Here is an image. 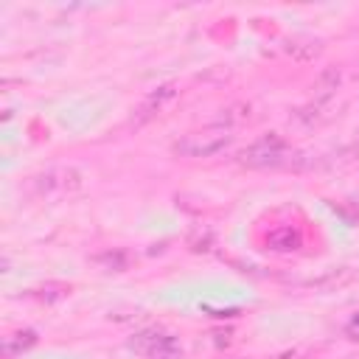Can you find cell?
Returning <instances> with one entry per match:
<instances>
[{
    "label": "cell",
    "instance_id": "1",
    "mask_svg": "<svg viewBox=\"0 0 359 359\" xmlns=\"http://www.w3.org/2000/svg\"><path fill=\"white\" fill-rule=\"evenodd\" d=\"M233 143V135L227 126H210V129H199V132H191L185 137H180L174 143V154L180 157H213L219 151H224L227 146Z\"/></svg>",
    "mask_w": 359,
    "mask_h": 359
},
{
    "label": "cell",
    "instance_id": "2",
    "mask_svg": "<svg viewBox=\"0 0 359 359\" xmlns=\"http://www.w3.org/2000/svg\"><path fill=\"white\" fill-rule=\"evenodd\" d=\"M31 188L36 196H62L81 188V174L73 165H53L42 174L31 177Z\"/></svg>",
    "mask_w": 359,
    "mask_h": 359
},
{
    "label": "cell",
    "instance_id": "3",
    "mask_svg": "<svg viewBox=\"0 0 359 359\" xmlns=\"http://www.w3.org/2000/svg\"><path fill=\"white\" fill-rule=\"evenodd\" d=\"M286 154H289V149H286L280 135H264L252 146H247L238 154V160L250 168H272V165L286 163Z\"/></svg>",
    "mask_w": 359,
    "mask_h": 359
},
{
    "label": "cell",
    "instance_id": "4",
    "mask_svg": "<svg viewBox=\"0 0 359 359\" xmlns=\"http://www.w3.org/2000/svg\"><path fill=\"white\" fill-rule=\"evenodd\" d=\"M174 93H177V90H174V84H163V87H157V90H154V93H151V95L137 107V115H135L137 121H135V123H143V121L154 118V115L163 109V104H165L168 98H174Z\"/></svg>",
    "mask_w": 359,
    "mask_h": 359
},
{
    "label": "cell",
    "instance_id": "5",
    "mask_svg": "<svg viewBox=\"0 0 359 359\" xmlns=\"http://www.w3.org/2000/svg\"><path fill=\"white\" fill-rule=\"evenodd\" d=\"M266 244L275 252H294V250L303 247V236H300L297 227H278L266 236Z\"/></svg>",
    "mask_w": 359,
    "mask_h": 359
},
{
    "label": "cell",
    "instance_id": "6",
    "mask_svg": "<svg viewBox=\"0 0 359 359\" xmlns=\"http://www.w3.org/2000/svg\"><path fill=\"white\" fill-rule=\"evenodd\" d=\"M351 278H353V269H351V266H339V269H328V272H323L320 278L309 280L306 286L314 289V292H337V289H342Z\"/></svg>",
    "mask_w": 359,
    "mask_h": 359
},
{
    "label": "cell",
    "instance_id": "7",
    "mask_svg": "<svg viewBox=\"0 0 359 359\" xmlns=\"http://www.w3.org/2000/svg\"><path fill=\"white\" fill-rule=\"evenodd\" d=\"M31 345H36V334H34L31 328H25V331H14V334L3 337L0 353H3V359H14V356H20L22 351H28Z\"/></svg>",
    "mask_w": 359,
    "mask_h": 359
},
{
    "label": "cell",
    "instance_id": "8",
    "mask_svg": "<svg viewBox=\"0 0 359 359\" xmlns=\"http://www.w3.org/2000/svg\"><path fill=\"white\" fill-rule=\"evenodd\" d=\"M339 70L337 67H328V70H323L320 76H317V81H314V101L317 104H323V101H328L331 95H334V90L339 87Z\"/></svg>",
    "mask_w": 359,
    "mask_h": 359
},
{
    "label": "cell",
    "instance_id": "9",
    "mask_svg": "<svg viewBox=\"0 0 359 359\" xmlns=\"http://www.w3.org/2000/svg\"><path fill=\"white\" fill-rule=\"evenodd\" d=\"M168 334H163V331H157V328H149V331H140V334H135L132 339H129V348L132 351H137V353H143V356H149L163 339H165Z\"/></svg>",
    "mask_w": 359,
    "mask_h": 359
},
{
    "label": "cell",
    "instance_id": "10",
    "mask_svg": "<svg viewBox=\"0 0 359 359\" xmlns=\"http://www.w3.org/2000/svg\"><path fill=\"white\" fill-rule=\"evenodd\" d=\"M95 264H98L101 269H107V272H121V269H126L129 258H126V252L115 250V252H104V255H98Z\"/></svg>",
    "mask_w": 359,
    "mask_h": 359
},
{
    "label": "cell",
    "instance_id": "11",
    "mask_svg": "<svg viewBox=\"0 0 359 359\" xmlns=\"http://www.w3.org/2000/svg\"><path fill=\"white\" fill-rule=\"evenodd\" d=\"M146 359H182V348L177 345V339L174 337H165Z\"/></svg>",
    "mask_w": 359,
    "mask_h": 359
},
{
    "label": "cell",
    "instance_id": "12",
    "mask_svg": "<svg viewBox=\"0 0 359 359\" xmlns=\"http://www.w3.org/2000/svg\"><path fill=\"white\" fill-rule=\"evenodd\" d=\"M210 244H213V233H210L208 227H199V230H194V233L188 236V247L196 250V252L210 250Z\"/></svg>",
    "mask_w": 359,
    "mask_h": 359
}]
</instances>
